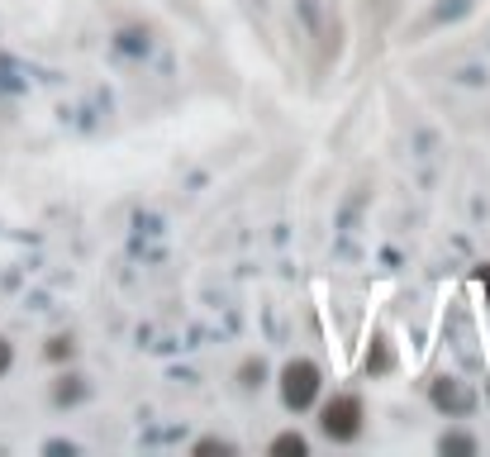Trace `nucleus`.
I'll list each match as a JSON object with an SVG mask.
<instances>
[{"mask_svg": "<svg viewBox=\"0 0 490 457\" xmlns=\"http://www.w3.org/2000/svg\"><path fill=\"white\" fill-rule=\"evenodd\" d=\"M319 386H324V377H319V367L310 358H291L281 367V401H286V410H310L314 396H319Z\"/></svg>", "mask_w": 490, "mask_h": 457, "instance_id": "1", "label": "nucleus"}, {"mask_svg": "<svg viewBox=\"0 0 490 457\" xmlns=\"http://www.w3.org/2000/svg\"><path fill=\"white\" fill-rule=\"evenodd\" d=\"M362 401L357 396H333L324 410H319V429H324V439H333V443H352L357 433H362Z\"/></svg>", "mask_w": 490, "mask_h": 457, "instance_id": "2", "label": "nucleus"}, {"mask_svg": "<svg viewBox=\"0 0 490 457\" xmlns=\"http://www.w3.org/2000/svg\"><path fill=\"white\" fill-rule=\"evenodd\" d=\"M429 401H434L443 414H457V420L476 410V396H472V391H466L462 381H453V377H438L434 391H429Z\"/></svg>", "mask_w": 490, "mask_h": 457, "instance_id": "3", "label": "nucleus"}, {"mask_svg": "<svg viewBox=\"0 0 490 457\" xmlns=\"http://www.w3.org/2000/svg\"><path fill=\"white\" fill-rule=\"evenodd\" d=\"M271 452H276V457H305L310 443L301 439V433H281V439H271Z\"/></svg>", "mask_w": 490, "mask_h": 457, "instance_id": "4", "label": "nucleus"}, {"mask_svg": "<svg viewBox=\"0 0 490 457\" xmlns=\"http://www.w3.org/2000/svg\"><path fill=\"white\" fill-rule=\"evenodd\" d=\"M81 396H87L81 377H62V381H57V391H53V401H57V405H72V401H81Z\"/></svg>", "mask_w": 490, "mask_h": 457, "instance_id": "5", "label": "nucleus"}, {"mask_svg": "<svg viewBox=\"0 0 490 457\" xmlns=\"http://www.w3.org/2000/svg\"><path fill=\"white\" fill-rule=\"evenodd\" d=\"M443 452H462V457H472L476 452V439H466V433H443Z\"/></svg>", "mask_w": 490, "mask_h": 457, "instance_id": "6", "label": "nucleus"}, {"mask_svg": "<svg viewBox=\"0 0 490 457\" xmlns=\"http://www.w3.org/2000/svg\"><path fill=\"white\" fill-rule=\"evenodd\" d=\"M72 352H77V348H72V339H53V343H48V358H53V362L72 358Z\"/></svg>", "mask_w": 490, "mask_h": 457, "instance_id": "7", "label": "nucleus"}, {"mask_svg": "<svg viewBox=\"0 0 490 457\" xmlns=\"http://www.w3.org/2000/svg\"><path fill=\"white\" fill-rule=\"evenodd\" d=\"M262 377H267L262 362H248V367H243V386H262Z\"/></svg>", "mask_w": 490, "mask_h": 457, "instance_id": "8", "label": "nucleus"}, {"mask_svg": "<svg viewBox=\"0 0 490 457\" xmlns=\"http://www.w3.org/2000/svg\"><path fill=\"white\" fill-rule=\"evenodd\" d=\"M476 281H481V290H485V305H490V262H481V267H476Z\"/></svg>", "mask_w": 490, "mask_h": 457, "instance_id": "9", "label": "nucleus"}, {"mask_svg": "<svg viewBox=\"0 0 490 457\" xmlns=\"http://www.w3.org/2000/svg\"><path fill=\"white\" fill-rule=\"evenodd\" d=\"M10 362H15V352H10V343H5V339H0V377L10 371Z\"/></svg>", "mask_w": 490, "mask_h": 457, "instance_id": "10", "label": "nucleus"}, {"mask_svg": "<svg viewBox=\"0 0 490 457\" xmlns=\"http://www.w3.org/2000/svg\"><path fill=\"white\" fill-rule=\"evenodd\" d=\"M196 452H229V443H215V439H205V443H196Z\"/></svg>", "mask_w": 490, "mask_h": 457, "instance_id": "11", "label": "nucleus"}]
</instances>
